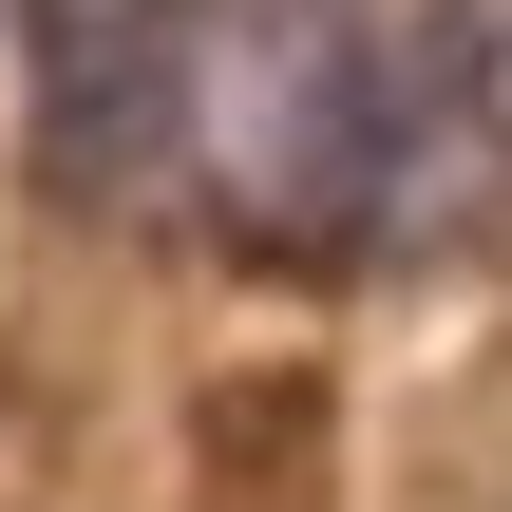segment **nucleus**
Instances as JSON below:
<instances>
[{
	"instance_id": "nucleus-1",
	"label": "nucleus",
	"mask_w": 512,
	"mask_h": 512,
	"mask_svg": "<svg viewBox=\"0 0 512 512\" xmlns=\"http://www.w3.org/2000/svg\"><path fill=\"white\" fill-rule=\"evenodd\" d=\"M399 76H418V0H190L171 171L285 266L361 247L399 228Z\"/></svg>"
},
{
	"instance_id": "nucleus-2",
	"label": "nucleus",
	"mask_w": 512,
	"mask_h": 512,
	"mask_svg": "<svg viewBox=\"0 0 512 512\" xmlns=\"http://www.w3.org/2000/svg\"><path fill=\"white\" fill-rule=\"evenodd\" d=\"M38 19V171L76 209L152 190L190 133V0H19Z\"/></svg>"
}]
</instances>
